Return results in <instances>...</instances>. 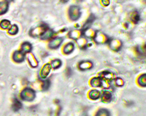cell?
Returning <instances> with one entry per match:
<instances>
[{
	"instance_id": "cell-1",
	"label": "cell",
	"mask_w": 146,
	"mask_h": 116,
	"mask_svg": "<svg viewBox=\"0 0 146 116\" xmlns=\"http://www.w3.org/2000/svg\"><path fill=\"white\" fill-rule=\"evenodd\" d=\"M35 97V92L30 88H26L23 89L21 93V98L25 101H31L34 99Z\"/></svg>"
},
{
	"instance_id": "cell-2",
	"label": "cell",
	"mask_w": 146,
	"mask_h": 116,
	"mask_svg": "<svg viewBox=\"0 0 146 116\" xmlns=\"http://www.w3.org/2000/svg\"><path fill=\"white\" fill-rule=\"evenodd\" d=\"M68 14L70 18L72 20H76L80 16V11L79 8L76 6H71L69 9Z\"/></svg>"
},
{
	"instance_id": "cell-3",
	"label": "cell",
	"mask_w": 146,
	"mask_h": 116,
	"mask_svg": "<svg viewBox=\"0 0 146 116\" xmlns=\"http://www.w3.org/2000/svg\"><path fill=\"white\" fill-rule=\"evenodd\" d=\"M46 26L44 25H40L38 27H35L30 31V35L33 36H38L42 35L46 30Z\"/></svg>"
},
{
	"instance_id": "cell-4",
	"label": "cell",
	"mask_w": 146,
	"mask_h": 116,
	"mask_svg": "<svg viewBox=\"0 0 146 116\" xmlns=\"http://www.w3.org/2000/svg\"><path fill=\"white\" fill-rule=\"evenodd\" d=\"M95 40L98 43H104L108 40L107 36L101 32H97L95 35Z\"/></svg>"
},
{
	"instance_id": "cell-5",
	"label": "cell",
	"mask_w": 146,
	"mask_h": 116,
	"mask_svg": "<svg viewBox=\"0 0 146 116\" xmlns=\"http://www.w3.org/2000/svg\"><path fill=\"white\" fill-rule=\"evenodd\" d=\"M63 42V39L60 37H57L53 39L50 41L48 44V47L52 49L58 48Z\"/></svg>"
},
{
	"instance_id": "cell-6",
	"label": "cell",
	"mask_w": 146,
	"mask_h": 116,
	"mask_svg": "<svg viewBox=\"0 0 146 116\" xmlns=\"http://www.w3.org/2000/svg\"><path fill=\"white\" fill-rule=\"evenodd\" d=\"M13 59L17 63L22 62L25 59V54L20 51H17L13 55Z\"/></svg>"
},
{
	"instance_id": "cell-7",
	"label": "cell",
	"mask_w": 146,
	"mask_h": 116,
	"mask_svg": "<svg viewBox=\"0 0 146 116\" xmlns=\"http://www.w3.org/2000/svg\"><path fill=\"white\" fill-rule=\"evenodd\" d=\"M110 46L111 48V49H112L113 50L117 51L120 48L121 46V43L119 40L113 39L110 41Z\"/></svg>"
},
{
	"instance_id": "cell-8",
	"label": "cell",
	"mask_w": 146,
	"mask_h": 116,
	"mask_svg": "<svg viewBox=\"0 0 146 116\" xmlns=\"http://www.w3.org/2000/svg\"><path fill=\"white\" fill-rule=\"evenodd\" d=\"M51 65L49 64H47L44 65V67H43L40 72V76L42 78H44L47 76V75L49 74L51 71Z\"/></svg>"
},
{
	"instance_id": "cell-9",
	"label": "cell",
	"mask_w": 146,
	"mask_h": 116,
	"mask_svg": "<svg viewBox=\"0 0 146 116\" xmlns=\"http://www.w3.org/2000/svg\"><path fill=\"white\" fill-rule=\"evenodd\" d=\"M32 49L31 44L29 42H25L21 45V52L24 54L26 53H29Z\"/></svg>"
},
{
	"instance_id": "cell-10",
	"label": "cell",
	"mask_w": 146,
	"mask_h": 116,
	"mask_svg": "<svg viewBox=\"0 0 146 116\" xmlns=\"http://www.w3.org/2000/svg\"><path fill=\"white\" fill-rule=\"evenodd\" d=\"M9 9V3L7 1L0 2V15L5 14Z\"/></svg>"
},
{
	"instance_id": "cell-11",
	"label": "cell",
	"mask_w": 146,
	"mask_h": 116,
	"mask_svg": "<svg viewBox=\"0 0 146 116\" xmlns=\"http://www.w3.org/2000/svg\"><path fill=\"white\" fill-rule=\"evenodd\" d=\"M28 60L30 63V64L33 67H35L38 66V61L37 60L35 59V57L31 53H29L28 54Z\"/></svg>"
},
{
	"instance_id": "cell-12",
	"label": "cell",
	"mask_w": 146,
	"mask_h": 116,
	"mask_svg": "<svg viewBox=\"0 0 146 116\" xmlns=\"http://www.w3.org/2000/svg\"><path fill=\"white\" fill-rule=\"evenodd\" d=\"M79 66L82 70H86V69H90L92 66V64L91 61H82L79 64Z\"/></svg>"
},
{
	"instance_id": "cell-13",
	"label": "cell",
	"mask_w": 146,
	"mask_h": 116,
	"mask_svg": "<svg viewBox=\"0 0 146 116\" xmlns=\"http://www.w3.org/2000/svg\"><path fill=\"white\" fill-rule=\"evenodd\" d=\"M111 99H112V95L110 92L105 91L103 92L102 96V100L103 102H109L111 101Z\"/></svg>"
},
{
	"instance_id": "cell-14",
	"label": "cell",
	"mask_w": 146,
	"mask_h": 116,
	"mask_svg": "<svg viewBox=\"0 0 146 116\" xmlns=\"http://www.w3.org/2000/svg\"><path fill=\"white\" fill-rule=\"evenodd\" d=\"M74 45L73 43H67L64 47V48H63V52L66 53V54H68V53H71L73 50H74Z\"/></svg>"
},
{
	"instance_id": "cell-15",
	"label": "cell",
	"mask_w": 146,
	"mask_h": 116,
	"mask_svg": "<svg viewBox=\"0 0 146 116\" xmlns=\"http://www.w3.org/2000/svg\"><path fill=\"white\" fill-rule=\"evenodd\" d=\"M22 107V103L21 102L17 100V98H15L13 101V103L12 105V108L14 111H18Z\"/></svg>"
},
{
	"instance_id": "cell-16",
	"label": "cell",
	"mask_w": 146,
	"mask_h": 116,
	"mask_svg": "<svg viewBox=\"0 0 146 116\" xmlns=\"http://www.w3.org/2000/svg\"><path fill=\"white\" fill-rule=\"evenodd\" d=\"M100 93L98 90H92L89 93V97L91 99L96 100L100 97Z\"/></svg>"
},
{
	"instance_id": "cell-17",
	"label": "cell",
	"mask_w": 146,
	"mask_h": 116,
	"mask_svg": "<svg viewBox=\"0 0 146 116\" xmlns=\"http://www.w3.org/2000/svg\"><path fill=\"white\" fill-rule=\"evenodd\" d=\"M53 35V31L51 30H46V31L40 36V38L43 40H46L50 38Z\"/></svg>"
},
{
	"instance_id": "cell-18",
	"label": "cell",
	"mask_w": 146,
	"mask_h": 116,
	"mask_svg": "<svg viewBox=\"0 0 146 116\" xmlns=\"http://www.w3.org/2000/svg\"><path fill=\"white\" fill-rule=\"evenodd\" d=\"M10 24H11L10 21L7 19H3L0 22L1 28L4 30L8 29L9 27H10Z\"/></svg>"
},
{
	"instance_id": "cell-19",
	"label": "cell",
	"mask_w": 146,
	"mask_h": 116,
	"mask_svg": "<svg viewBox=\"0 0 146 116\" xmlns=\"http://www.w3.org/2000/svg\"><path fill=\"white\" fill-rule=\"evenodd\" d=\"M91 84L94 87H98L102 85V80L100 78L95 77L91 81Z\"/></svg>"
},
{
	"instance_id": "cell-20",
	"label": "cell",
	"mask_w": 146,
	"mask_h": 116,
	"mask_svg": "<svg viewBox=\"0 0 146 116\" xmlns=\"http://www.w3.org/2000/svg\"><path fill=\"white\" fill-rule=\"evenodd\" d=\"M18 27L16 24H13L10 26V28L8 30V33L10 35H15L18 32Z\"/></svg>"
},
{
	"instance_id": "cell-21",
	"label": "cell",
	"mask_w": 146,
	"mask_h": 116,
	"mask_svg": "<svg viewBox=\"0 0 146 116\" xmlns=\"http://www.w3.org/2000/svg\"><path fill=\"white\" fill-rule=\"evenodd\" d=\"M69 36L72 39H76L80 36V32L79 30H73L70 32Z\"/></svg>"
},
{
	"instance_id": "cell-22",
	"label": "cell",
	"mask_w": 146,
	"mask_h": 116,
	"mask_svg": "<svg viewBox=\"0 0 146 116\" xmlns=\"http://www.w3.org/2000/svg\"><path fill=\"white\" fill-rule=\"evenodd\" d=\"M102 77L105 79L104 80H110L113 78V75L111 72L106 71L102 73Z\"/></svg>"
},
{
	"instance_id": "cell-23",
	"label": "cell",
	"mask_w": 146,
	"mask_h": 116,
	"mask_svg": "<svg viewBox=\"0 0 146 116\" xmlns=\"http://www.w3.org/2000/svg\"><path fill=\"white\" fill-rule=\"evenodd\" d=\"M138 83L143 86H145L146 85V76L145 74L140 76L138 78Z\"/></svg>"
},
{
	"instance_id": "cell-24",
	"label": "cell",
	"mask_w": 146,
	"mask_h": 116,
	"mask_svg": "<svg viewBox=\"0 0 146 116\" xmlns=\"http://www.w3.org/2000/svg\"><path fill=\"white\" fill-rule=\"evenodd\" d=\"M96 32L92 29H86L85 32V35L88 38H93L95 36Z\"/></svg>"
},
{
	"instance_id": "cell-25",
	"label": "cell",
	"mask_w": 146,
	"mask_h": 116,
	"mask_svg": "<svg viewBox=\"0 0 146 116\" xmlns=\"http://www.w3.org/2000/svg\"><path fill=\"white\" fill-rule=\"evenodd\" d=\"M62 64V62L59 59H55L54 60H53L51 63V66L53 67V68L54 69H57L59 67H60V66Z\"/></svg>"
},
{
	"instance_id": "cell-26",
	"label": "cell",
	"mask_w": 146,
	"mask_h": 116,
	"mask_svg": "<svg viewBox=\"0 0 146 116\" xmlns=\"http://www.w3.org/2000/svg\"><path fill=\"white\" fill-rule=\"evenodd\" d=\"M96 116H110V113L106 109H100Z\"/></svg>"
},
{
	"instance_id": "cell-27",
	"label": "cell",
	"mask_w": 146,
	"mask_h": 116,
	"mask_svg": "<svg viewBox=\"0 0 146 116\" xmlns=\"http://www.w3.org/2000/svg\"><path fill=\"white\" fill-rule=\"evenodd\" d=\"M131 19L133 20V22L136 23L139 20V15L138 14L137 11H135L132 13L131 16Z\"/></svg>"
},
{
	"instance_id": "cell-28",
	"label": "cell",
	"mask_w": 146,
	"mask_h": 116,
	"mask_svg": "<svg viewBox=\"0 0 146 116\" xmlns=\"http://www.w3.org/2000/svg\"><path fill=\"white\" fill-rule=\"evenodd\" d=\"M78 43L81 48H84L87 44V40L84 38H80L78 40Z\"/></svg>"
},
{
	"instance_id": "cell-29",
	"label": "cell",
	"mask_w": 146,
	"mask_h": 116,
	"mask_svg": "<svg viewBox=\"0 0 146 116\" xmlns=\"http://www.w3.org/2000/svg\"><path fill=\"white\" fill-rule=\"evenodd\" d=\"M94 19H95L94 16H91L89 18V19H88V20L86 22V24L84 25V28L86 29V30L87 29V28L90 26V25L93 22Z\"/></svg>"
},
{
	"instance_id": "cell-30",
	"label": "cell",
	"mask_w": 146,
	"mask_h": 116,
	"mask_svg": "<svg viewBox=\"0 0 146 116\" xmlns=\"http://www.w3.org/2000/svg\"><path fill=\"white\" fill-rule=\"evenodd\" d=\"M50 81H48V80H47L43 82H42V89L43 90H46L48 88L49 86H50Z\"/></svg>"
},
{
	"instance_id": "cell-31",
	"label": "cell",
	"mask_w": 146,
	"mask_h": 116,
	"mask_svg": "<svg viewBox=\"0 0 146 116\" xmlns=\"http://www.w3.org/2000/svg\"><path fill=\"white\" fill-rule=\"evenodd\" d=\"M123 84H124L123 81L121 78H117L116 80V84L118 86H122L123 85Z\"/></svg>"
}]
</instances>
